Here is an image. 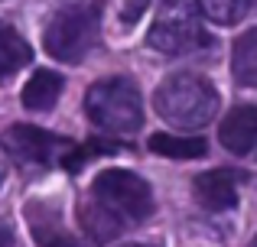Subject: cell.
Instances as JSON below:
<instances>
[{"instance_id":"obj_11","label":"cell","mask_w":257,"mask_h":247,"mask_svg":"<svg viewBox=\"0 0 257 247\" xmlns=\"http://www.w3.org/2000/svg\"><path fill=\"white\" fill-rule=\"evenodd\" d=\"M231 75L241 88H257V26L254 30H244L234 39Z\"/></svg>"},{"instance_id":"obj_15","label":"cell","mask_w":257,"mask_h":247,"mask_svg":"<svg viewBox=\"0 0 257 247\" xmlns=\"http://www.w3.org/2000/svg\"><path fill=\"white\" fill-rule=\"evenodd\" d=\"M147 4H150V0H127V7H124V13H120V17H124L127 23H134V20L144 13V7H147Z\"/></svg>"},{"instance_id":"obj_1","label":"cell","mask_w":257,"mask_h":247,"mask_svg":"<svg viewBox=\"0 0 257 247\" xmlns=\"http://www.w3.org/2000/svg\"><path fill=\"white\" fill-rule=\"evenodd\" d=\"M153 211V192L137 172L131 169H104L94 176L78 218L85 234L94 244H107L120 237L131 224L147 221Z\"/></svg>"},{"instance_id":"obj_10","label":"cell","mask_w":257,"mask_h":247,"mask_svg":"<svg viewBox=\"0 0 257 247\" xmlns=\"http://www.w3.org/2000/svg\"><path fill=\"white\" fill-rule=\"evenodd\" d=\"M62 75L52 69H36L33 72V78L23 85V95H20V101H23L26 111H49L52 104L59 101V95H62Z\"/></svg>"},{"instance_id":"obj_5","label":"cell","mask_w":257,"mask_h":247,"mask_svg":"<svg viewBox=\"0 0 257 247\" xmlns=\"http://www.w3.org/2000/svg\"><path fill=\"white\" fill-rule=\"evenodd\" d=\"M147 46L163 56H186V52L212 46V39L202 30L199 10L192 0H163L150 33H147Z\"/></svg>"},{"instance_id":"obj_13","label":"cell","mask_w":257,"mask_h":247,"mask_svg":"<svg viewBox=\"0 0 257 247\" xmlns=\"http://www.w3.org/2000/svg\"><path fill=\"white\" fill-rule=\"evenodd\" d=\"M150 150L170 159H199L205 156L208 143L202 137H179V133H153L150 137Z\"/></svg>"},{"instance_id":"obj_4","label":"cell","mask_w":257,"mask_h":247,"mask_svg":"<svg viewBox=\"0 0 257 247\" xmlns=\"http://www.w3.org/2000/svg\"><path fill=\"white\" fill-rule=\"evenodd\" d=\"M101 39V7L98 4H69L49 20L43 46L59 62H82Z\"/></svg>"},{"instance_id":"obj_8","label":"cell","mask_w":257,"mask_h":247,"mask_svg":"<svg viewBox=\"0 0 257 247\" xmlns=\"http://www.w3.org/2000/svg\"><path fill=\"white\" fill-rule=\"evenodd\" d=\"M221 146L234 156H244V153L254 150L257 143V104H241L231 114L221 121Z\"/></svg>"},{"instance_id":"obj_19","label":"cell","mask_w":257,"mask_h":247,"mask_svg":"<svg viewBox=\"0 0 257 247\" xmlns=\"http://www.w3.org/2000/svg\"><path fill=\"white\" fill-rule=\"evenodd\" d=\"M251 247H257V241H254V244H251Z\"/></svg>"},{"instance_id":"obj_7","label":"cell","mask_w":257,"mask_h":247,"mask_svg":"<svg viewBox=\"0 0 257 247\" xmlns=\"http://www.w3.org/2000/svg\"><path fill=\"white\" fill-rule=\"evenodd\" d=\"M247 179V172L241 169H208L202 176H195L192 192L195 202L205 211H228L238 205V185Z\"/></svg>"},{"instance_id":"obj_3","label":"cell","mask_w":257,"mask_h":247,"mask_svg":"<svg viewBox=\"0 0 257 247\" xmlns=\"http://www.w3.org/2000/svg\"><path fill=\"white\" fill-rule=\"evenodd\" d=\"M88 121L107 133H134L144 127V98L131 78H101L85 95Z\"/></svg>"},{"instance_id":"obj_12","label":"cell","mask_w":257,"mask_h":247,"mask_svg":"<svg viewBox=\"0 0 257 247\" xmlns=\"http://www.w3.org/2000/svg\"><path fill=\"white\" fill-rule=\"evenodd\" d=\"M30 59H33L30 43H26L10 23H0V82L17 75Z\"/></svg>"},{"instance_id":"obj_2","label":"cell","mask_w":257,"mask_h":247,"mask_svg":"<svg viewBox=\"0 0 257 247\" xmlns=\"http://www.w3.org/2000/svg\"><path fill=\"white\" fill-rule=\"evenodd\" d=\"M153 104L166 124L179 127V130H199L218 111V91L208 78L195 75V72H179L157 88Z\"/></svg>"},{"instance_id":"obj_6","label":"cell","mask_w":257,"mask_h":247,"mask_svg":"<svg viewBox=\"0 0 257 247\" xmlns=\"http://www.w3.org/2000/svg\"><path fill=\"white\" fill-rule=\"evenodd\" d=\"M0 150L17 166H52V163H65V156L75 150V143L43 130V127L13 124L0 133Z\"/></svg>"},{"instance_id":"obj_14","label":"cell","mask_w":257,"mask_h":247,"mask_svg":"<svg viewBox=\"0 0 257 247\" xmlns=\"http://www.w3.org/2000/svg\"><path fill=\"white\" fill-rule=\"evenodd\" d=\"M199 13L218 26H231L247 13V0H195Z\"/></svg>"},{"instance_id":"obj_18","label":"cell","mask_w":257,"mask_h":247,"mask_svg":"<svg viewBox=\"0 0 257 247\" xmlns=\"http://www.w3.org/2000/svg\"><path fill=\"white\" fill-rule=\"evenodd\" d=\"M0 182H4V169H0Z\"/></svg>"},{"instance_id":"obj_9","label":"cell","mask_w":257,"mask_h":247,"mask_svg":"<svg viewBox=\"0 0 257 247\" xmlns=\"http://www.w3.org/2000/svg\"><path fill=\"white\" fill-rule=\"evenodd\" d=\"M26 218H30V231L39 247H78V241L69 234L56 208L46 202H30L26 205Z\"/></svg>"},{"instance_id":"obj_16","label":"cell","mask_w":257,"mask_h":247,"mask_svg":"<svg viewBox=\"0 0 257 247\" xmlns=\"http://www.w3.org/2000/svg\"><path fill=\"white\" fill-rule=\"evenodd\" d=\"M0 247H13V228L7 221H0Z\"/></svg>"},{"instance_id":"obj_17","label":"cell","mask_w":257,"mask_h":247,"mask_svg":"<svg viewBox=\"0 0 257 247\" xmlns=\"http://www.w3.org/2000/svg\"><path fill=\"white\" fill-rule=\"evenodd\" d=\"M131 247H147V244H131Z\"/></svg>"}]
</instances>
